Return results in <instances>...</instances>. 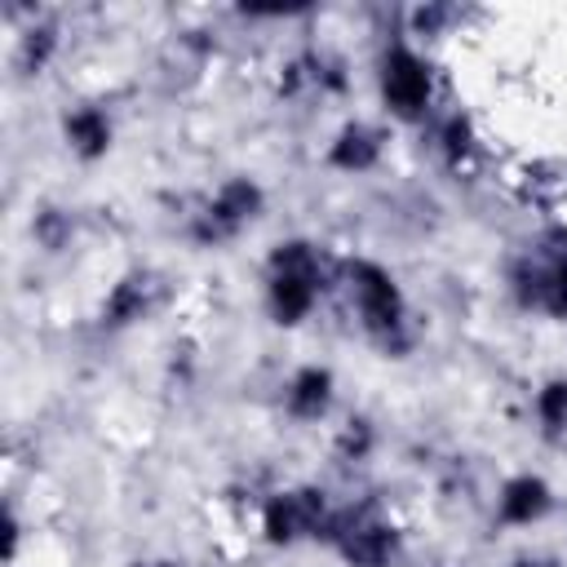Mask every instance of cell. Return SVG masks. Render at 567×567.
Returning a JSON list of instances; mask_svg holds the SVG:
<instances>
[{
  "mask_svg": "<svg viewBox=\"0 0 567 567\" xmlns=\"http://www.w3.org/2000/svg\"><path fill=\"white\" fill-rule=\"evenodd\" d=\"M288 403H292V412H301V416H315V412H323V403H328V372H301L297 377V385H292V394H288Z\"/></svg>",
  "mask_w": 567,
  "mask_h": 567,
  "instance_id": "cell-6",
  "label": "cell"
},
{
  "mask_svg": "<svg viewBox=\"0 0 567 567\" xmlns=\"http://www.w3.org/2000/svg\"><path fill=\"white\" fill-rule=\"evenodd\" d=\"M66 137L84 151V155H97L106 151V120L97 111H80L75 120H66Z\"/></svg>",
  "mask_w": 567,
  "mask_h": 567,
  "instance_id": "cell-8",
  "label": "cell"
},
{
  "mask_svg": "<svg viewBox=\"0 0 567 567\" xmlns=\"http://www.w3.org/2000/svg\"><path fill=\"white\" fill-rule=\"evenodd\" d=\"M540 416H545L549 425H563V421H567V385H549V390L540 394Z\"/></svg>",
  "mask_w": 567,
  "mask_h": 567,
  "instance_id": "cell-10",
  "label": "cell"
},
{
  "mask_svg": "<svg viewBox=\"0 0 567 567\" xmlns=\"http://www.w3.org/2000/svg\"><path fill=\"white\" fill-rule=\"evenodd\" d=\"M270 301H275V315L284 323H297L310 301H315V261L301 244H288L279 257H275V284H270Z\"/></svg>",
  "mask_w": 567,
  "mask_h": 567,
  "instance_id": "cell-1",
  "label": "cell"
},
{
  "mask_svg": "<svg viewBox=\"0 0 567 567\" xmlns=\"http://www.w3.org/2000/svg\"><path fill=\"white\" fill-rule=\"evenodd\" d=\"M425 93H430L425 66L412 53H403V49L390 53V62H385V97H390V106L399 115H416L425 106Z\"/></svg>",
  "mask_w": 567,
  "mask_h": 567,
  "instance_id": "cell-2",
  "label": "cell"
},
{
  "mask_svg": "<svg viewBox=\"0 0 567 567\" xmlns=\"http://www.w3.org/2000/svg\"><path fill=\"white\" fill-rule=\"evenodd\" d=\"M315 523H319V501H315L310 492L284 496V501H275L270 514H266V532H270L275 540H292V536L310 532Z\"/></svg>",
  "mask_w": 567,
  "mask_h": 567,
  "instance_id": "cell-4",
  "label": "cell"
},
{
  "mask_svg": "<svg viewBox=\"0 0 567 567\" xmlns=\"http://www.w3.org/2000/svg\"><path fill=\"white\" fill-rule=\"evenodd\" d=\"M372 155H377V142H372L363 128H350V133L341 137V146L332 151V159H337V164H346V168H363Z\"/></svg>",
  "mask_w": 567,
  "mask_h": 567,
  "instance_id": "cell-9",
  "label": "cell"
},
{
  "mask_svg": "<svg viewBox=\"0 0 567 567\" xmlns=\"http://www.w3.org/2000/svg\"><path fill=\"white\" fill-rule=\"evenodd\" d=\"M346 554H350V563H359V567H377V563L390 554V536H385L381 527H359L354 536H346Z\"/></svg>",
  "mask_w": 567,
  "mask_h": 567,
  "instance_id": "cell-7",
  "label": "cell"
},
{
  "mask_svg": "<svg viewBox=\"0 0 567 567\" xmlns=\"http://www.w3.org/2000/svg\"><path fill=\"white\" fill-rule=\"evenodd\" d=\"M545 505H549V496H545V483H536V478H518L501 496V514L514 518V523H532Z\"/></svg>",
  "mask_w": 567,
  "mask_h": 567,
  "instance_id": "cell-5",
  "label": "cell"
},
{
  "mask_svg": "<svg viewBox=\"0 0 567 567\" xmlns=\"http://www.w3.org/2000/svg\"><path fill=\"white\" fill-rule=\"evenodd\" d=\"M354 279H359L354 292H359V306H363L368 323L372 328H394L399 323V292H394V284L381 270H372V266H359Z\"/></svg>",
  "mask_w": 567,
  "mask_h": 567,
  "instance_id": "cell-3",
  "label": "cell"
},
{
  "mask_svg": "<svg viewBox=\"0 0 567 567\" xmlns=\"http://www.w3.org/2000/svg\"><path fill=\"white\" fill-rule=\"evenodd\" d=\"M518 567H545V563H518Z\"/></svg>",
  "mask_w": 567,
  "mask_h": 567,
  "instance_id": "cell-11",
  "label": "cell"
}]
</instances>
